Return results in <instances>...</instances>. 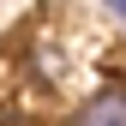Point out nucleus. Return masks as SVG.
Instances as JSON below:
<instances>
[{
    "mask_svg": "<svg viewBox=\"0 0 126 126\" xmlns=\"http://www.w3.org/2000/svg\"><path fill=\"white\" fill-rule=\"evenodd\" d=\"M72 126H126V102H120V90H102V96H90V102L72 114Z\"/></svg>",
    "mask_w": 126,
    "mask_h": 126,
    "instance_id": "1",
    "label": "nucleus"
}]
</instances>
